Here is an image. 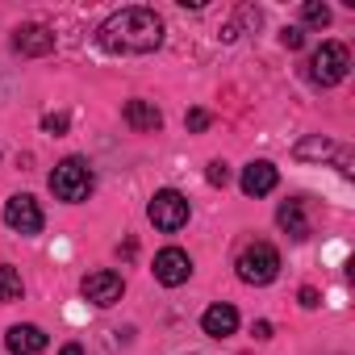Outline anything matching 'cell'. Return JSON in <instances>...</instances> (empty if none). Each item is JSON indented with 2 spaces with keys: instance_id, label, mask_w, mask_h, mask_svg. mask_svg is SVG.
<instances>
[{
  "instance_id": "1",
  "label": "cell",
  "mask_w": 355,
  "mask_h": 355,
  "mask_svg": "<svg viewBox=\"0 0 355 355\" xmlns=\"http://www.w3.org/2000/svg\"><path fill=\"white\" fill-rule=\"evenodd\" d=\"M96 42L109 55H150L163 46V17L142 5L117 9L96 26Z\"/></svg>"
},
{
  "instance_id": "2",
  "label": "cell",
  "mask_w": 355,
  "mask_h": 355,
  "mask_svg": "<svg viewBox=\"0 0 355 355\" xmlns=\"http://www.w3.org/2000/svg\"><path fill=\"white\" fill-rule=\"evenodd\" d=\"M92 189H96V175H92L88 159L71 155V159L55 163V171H51V193H55L59 201L80 205V201H88V197H92Z\"/></svg>"
},
{
  "instance_id": "3",
  "label": "cell",
  "mask_w": 355,
  "mask_h": 355,
  "mask_svg": "<svg viewBox=\"0 0 355 355\" xmlns=\"http://www.w3.org/2000/svg\"><path fill=\"white\" fill-rule=\"evenodd\" d=\"M234 268H239V280H243V284L263 288V284H272V280L280 276V251H276L272 243H247V247L239 251Z\"/></svg>"
},
{
  "instance_id": "4",
  "label": "cell",
  "mask_w": 355,
  "mask_h": 355,
  "mask_svg": "<svg viewBox=\"0 0 355 355\" xmlns=\"http://www.w3.org/2000/svg\"><path fill=\"white\" fill-rule=\"evenodd\" d=\"M347 71H351V51H347L343 42H322V46L309 55V84H318V88L343 84Z\"/></svg>"
},
{
  "instance_id": "5",
  "label": "cell",
  "mask_w": 355,
  "mask_h": 355,
  "mask_svg": "<svg viewBox=\"0 0 355 355\" xmlns=\"http://www.w3.org/2000/svg\"><path fill=\"white\" fill-rule=\"evenodd\" d=\"M189 214H193L189 197H184V193H175V189H159V193L150 197V205H146L150 226L163 230V234H175V230L189 222Z\"/></svg>"
},
{
  "instance_id": "6",
  "label": "cell",
  "mask_w": 355,
  "mask_h": 355,
  "mask_svg": "<svg viewBox=\"0 0 355 355\" xmlns=\"http://www.w3.org/2000/svg\"><path fill=\"white\" fill-rule=\"evenodd\" d=\"M5 226L17 230V234H38L46 226V218H42V209L30 193H17V197L5 201Z\"/></svg>"
},
{
  "instance_id": "7",
  "label": "cell",
  "mask_w": 355,
  "mask_h": 355,
  "mask_svg": "<svg viewBox=\"0 0 355 355\" xmlns=\"http://www.w3.org/2000/svg\"><path fill=\"white\" fill-rule=\"evenodd\" d=\"M80 293H84V301H92V305L109 309V305H117V301H121V293H125V280H121V272H109V268H101V272L84 276Z\"/></svg>"
},
{
  "instance_id": "8",
  "label": "cell",
  "mask_w": 355,
  "mask_h": 355,
  "mask_svg": "<svg viewBox=\"0 0 355 355\" xmlns=\"http://www.w3.org/2000/svg\"><path fill=\"white\" fill-rule=\"evenodd\" d=\"M189 276H193L189 251H180V247H163V251L155 255V280H159L163 288H180Z\"/></svg>"
},
{
  "instance_id": "9",
  "label": "cell",
  "mask_w": 355,
  "mask_h": 355,
  "mask_svg": "<svg viewBox=\"0 0 355 355\" xmlns=\"http://www.w3.org/2000/svg\"><path fill=\"white\" fill-rule=\"evenodd\" d=\"M243 193L247 197H268L276 184H280V171H276V163H268V159H251L247 167H243Z\"/></svg>"
},
{
  "instance_id": "10",
  "label": "cell",
  "mask_w": 355,
  "mask_h": 355,
  "mask_svg": "<svg viewBox=\"0 0 355 355\" xmlns=\"http://www.w3.org/2000/svg\"><path fill=\"white\" fill-rule=\"evenodd\" d=\"M13 51L17 55H30V59H42V55H51L55 51V30H46V26H21L17 34H13Z\"/></svg>"
},
{
  "instance_id": "11",
  "label": "cell",
  "mask_w": 355,
  "mask_h": 355,
  "mask_svg": "<svg viewBox=\"0 0 355 355\" xmlns=\"http://www.w3.org/2000/svg\"><path fill=\"white\" fill-rule=\"evenodd\" d=\"M5 347H9V355H42V351H46V330H42V326H34V322L9 326Z\"/></svg>"
},
{
  "instance_id": "12",
  "label": "cell",
  "mask_w": 355,
  "mask_h": 355,
  "mask_svg": "<svg viewBox=\"0 0 355 355\" xmlns=\"http://www.w3.org/2000/svg\"><path fill=\"white\" fill-rule=\"evenodd\" d=\"M201 330H205L209 338H230V334L239 330V309H234V305H226V301L209 305V309L201 313Z\"/></svg>"
},
{
  "instance_id": "13",
  "label": "cell",
  "mask_w": 355,
  "mask_h": 355,
  "mask_svg": "<svg viewBox=\"0 0 355 355\" xmlns=\"http://www.w3.org/2000/svg\"><path fill=\"white\" fill-rule=\"evenodd\" d=\"M121 117H125V125H130V130H138V134H155V130L163 125V113H159L150 101H130Z\"/></svg>"
},
{
  "instance_id": "14",
  "label": "cell",
  "mask_w": 355,
  "mask_h": 355,
  "mask_svg": "<svg viewBox=\"0 0 355 355\" xmlns=\"http://www.w3.org/2000/svg\"><path fill=\"white\" fill-rule=\"evenodd\" d=\"M276 222H280V230H284L293 243H305V239H309V222H305L301 201H284V205L276 209Z\"/></svg>"
},
{
  "instance_id": "15",
  "label": "cell",
  "mask_w": 355,
  "mask_h": 355,
  "mask_svg": "<svg viewBox=\"0 0 355 355\" xmlns=\"http://www.w3.org/2000/svg\"><path fill=\"white\" fill-rule=\"evenodd\" d=\"M21 293H26V284H21V272L13 268V263H0V301H21Z\"/></svg>"
},
{
  "instance_id": "16",
  "label": "cell",
  "mask_w": 355,
  "mask_h": 355,
  "mask_svg": "<svg viewBox=\"0 0 355 355\" xmlns=\"http://www.w3.org/2000/svg\"><path fill=\"white\" fill-rule=\"evenodd\" d=\"M330 155H338V146L330 138H322V134H313V138H305L297 146V159H330Z\"/></svg>"
},
{
  "instance_id": "17",
  "label": "cell",
  "mask_w": 355,
  "mask_h": 355,
  "mask_svg": "<svg viewBox=\"0 0 355 355\" xmlns=\"http://www.w3.org/2000/svg\"><path fill=\"white\" fill-rule=\"evenodd\" d=\"M301 21H305V26L326 30V26H330V9L322 5V0H305V5H301Z\"/></svg>"
},
{
  "instance_id": "18",
  "label": "cell",
  "mask_w": 355,
  "mask_h": 355,
  "mask_svg": "<svg viewBox=\"0 0 355 355\" xmlns=\"http://www.w3.org/2000/svg\"><path fill=\"white\" fill-rule=\"evenodd\" d=\"M205 180H209L214 189H226V184H230V167H226L222 159H214V163L205 167Z\"/></svg>"
},
{
  "instance_id": "19",
  "label": "cell",
  "mask_w": 355,
  "mask_h": 355,
  "mask_svg": "<svg viewBox=\"0 0 355 355\" xmlns=\"http://www.w3.org/2000/svg\"><path fill=\"white\" fill-rule=\"evenodd\" d=\"M280 42H284L288 51H301V46H305V30H301V26H284V30H280Z\"/></svg>"
},
{
  "instance_id": "20",
  "label": "cell",
  "mask_w": 355,
  "mask_h": 355,
  "mask_svg": "<svg viewBox=\"0 0 355 355\" xmlns=\"http://www.w3.org/2000/svg\"><path fill=\"white\" fill-rule=\"evenodd\" d=\"M209 113L205 109H189V117H184V125H189V134H201V130H209Z\"/></svg>"
},
{
  "instance_id": "21",
  "label": "cell",
  "mask_w": 355,
  "mask_h": 355,
  "mask_svg": "<svg viewBox=\"0 0 355 355\" xmlns=\"http://www.w3.org/2000/svg\"><path fill=\"white\" fill-rule=\"evenodd\" d=\"M42 130L46 134H67V113H46L42 117Z\"/></svg>"
},
{
  "instance_id": "22",
  "label": "cell",
  "mask_w": 355,
  "mask_h": 355,
  "mask_svg": "<svg viewBox=\"0 0 355 355\" xmlns=\"http://www.w3.org/2000/svg\"><path fill=\"white\" fill-rule=\"evenodd\" d=\"M297 301H301L305 309H318V288H309V284H305V288L297 293Z\"/></svg>"
},
{
  "instance_id": "23",
  "label": "cell",
  "mask_w": 355,
  "mask_h": 355,
  "mask_svg": "<svg viewBox=\"0 0 355 355\" xmlns=\"http://www.w3.org/2000/svg\"><path fill=\"white\" fill-rule=\"evenodd\" d=\"M255 338H272V322H255Z\"/></svg>"
},
{
  "instance_id": "24",
  "label": "cell",
  "mask_w": 355,
  "mask_h": 355,
  "mask_svg": "<svg viewBox=\"0 0 355 355\" xmlns=\"http://www.w3.org/2000/svg\"><path fill=\"white\" fill-rule=\"evenodd\" d=\"M59 355H88V351H84V347H80V343H67V347H63V351H59Z\"/></svg>"
}]
</instances>
